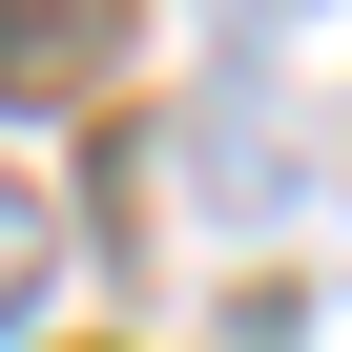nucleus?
<instances>
[{"label":"nucleus","instance_id":"1","mask_svg":"<svg viewBox=\"0 0 352 352\" xmlns=\"http://www.w3.org/2000/svg\"><path fill=\"white\" fill-rule=\"evenodd\" d=\"M104 42H124V0H0V83H21V104H42V83H83Z\"/></svg>","mask_w":352,"mask_h":352},{"label":"nucleus","instance_id":"2","mask_svg":"<svg viewBox=\"0 0 352 352\" xmlns=\"http://www.w3.org/2000/svg\"><path fill=\"white\" fill-rule=\"evenodd\" d=\"M21 270H42V228H21V208H0V290H21Z\"/></svg>","mask_w":352,"mask_h":352}]
</instances>
